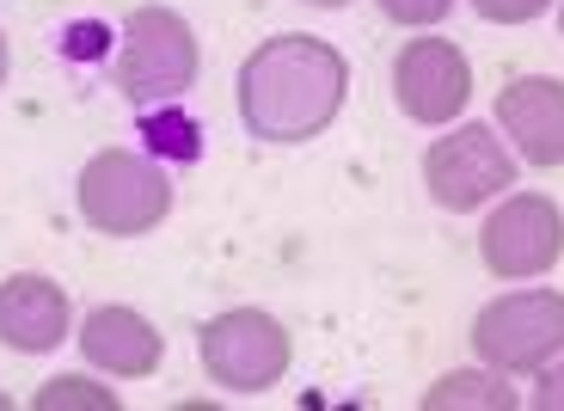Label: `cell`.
<instances>
[{
	"mask_svg": "<svg viewBox=\"0 0 564 411\" xmlns=\"http://www.w3.org/2000/svg\"><path fill=\"white\" fill-rule=\"evenodd\" d=\"M344 93H350L344 56L307 31H282L258 43L240 68V117L270 148H295L332 129V117L344 111Z\"/></svg>",
	"mask_w": 564,
	"mask_h": 411,
	"instance_id": "cell-1",
	"label": "cell"
},
{
	"mask_svg": "<svg viewBox=\"0 0 564 411\" xmlns=\"http://www.w3.org/2000/svg\"><path fill=\"white\" fill-rule=\"evenodd\" d=\"M197 86V31L172 7H135L117 43V93L129 105H178Z\"/></svg>",
	"mask_w": 564,
	"mask_h": 411,
	"instance_id": "cell-2",
	"label": "cell"
},
{
	"mask_svg": "<svg viewBox=\"0 0 564 411\" xmlns=\"http://www.w3.org/2000/svg\"><path fill=\"white\" fill-rule=\"evenodd\" d=\"M74 203H80L86 227H99L111 240H135V234H154L172 215V179L129 148H105L80 166Z\"/></svg>",
	"mask_w": 564,
	"mask_h": 411,
	"instance_id": "cell-3",
	"label": "cell"
},
{
	"mask_svg": "<svg viewBox=\"0 0 564 411\" xmlns=\"http://www.w3.org/2000/svg\"><path fill=\"white\" fill-rule=\"evenodd\" d=\"M473 350L497 375H540L552 356H564V295L558 289H516L479 307Z\"/></svg>",
	"mask_w": 564,
	"mask_h": 411,
	"instance_id": "cell-4",
	"label": "cell"
},
{
	"mask_svg": "<svg viewBox=\"0 0 564 411\" xmlns=\"http://www.w3.org/2000/svg\"><path fill=\"white\" fill-rule=\"evenodd\" d=\"M203 369H209L215 387L227 393H270V387L289 375V332L282 320H270L264 307H227L215 313L197 338Z\"/></svg>",
	"mask_w": 564,
	"mask_h": 411,
	"instance_id": "cell-5",
	"label": "cell"
},
{
	"mask_svg": "<svg viewBox=\"0 0 564 411\" xmlns=\"http://www.w3.org/2000/svg\"><path fill=\"white\" fill-rule=\"evenodd\" d=\"M423 185L454 215L485 209L491 197L516 191V154L491 136V123H460L454 136L430 142V154H423Z\"/></svg>",
	"mask_w": 564,
	"mask_h": 411,
	"instance_id": "cell-6",
	"label": "cell"
},
{
	"mask_svg": "<svg viewBox=\"0 0 564 411\" xmlns=\"http://www.w3.org/2000/svg\"><path fill=\"white\" fill-rule=\"evenodd\" d=\"M479 258L491 277L503 283H528V277H546L564 258V209L540 191H516L491 209L479 234Z\"/></svg>",
	"mask_w": 564,
	"mask_h": 411,
	"instance_id": "cell-7",
	"label": "cell"
},
{
	"mask_svg": "<svg viewBox=\"0 0 564 411\" xmlns=\"http://www.w3.org/2000/svg\"><path fill=\"white\" fill-rule=\"evenodd\" d=\"M393 99L411 123H454L473 99V68H466L460 43L448 37H417L393 62Z\"/></svg>",
	"mask_w": 564,
	"mask_h": 411,
	"instance_id": "cell-8",
	"label": "cell"
},
{
	"mask_svg": "<svg viewBox=\"0 0 564 411\" xmlns=\"http://www.w3.org/2000/svg\"><path fill=\"white\" fill-rule=\"evenodd\" d=\"M497 123L528 166H564V80L516 74L497 93Z\"/></svg>",
	"mask_w": 564,
	"mask_h": 411,
	"instance_id": "cell-9",
	"label": "cell"
},
{
	"mask_svg": "<svg viewBox=\"0 0 564 411\" xmlns=\"http://www.w3.org/2000/svg\"><path fill=\"white\" fill-rule=\"evenodd\" d=\"M68 338V289L37 277V270H19L0 283V344L19 356H43Z\"/></svg>",
	"mask_w": 564,
	"mask_h": 411,
	"instance_id": "cell-10",
	"label": "cell"
},
{
	"mask_svg": "<svg viewBox=\"0 0 564 411\" xmlns=\"http://www.w3.org/2000/svg\"><path fill=\"white\" fill-rule=\"evenodd\" d=\"M80 356L93 369L117 375V381H141L160 369L166 338L154 332V320H141L135 307H93L80 326Z\"/></svg>",
	"mask_w": 564,
	"mask_h": 411,
	"instance_id": "cell-11",
	"label": "cell"
},
{
	"mask_svg": "<svg viewBox=\"0 0 564 411\" xmlns=\"http://www.w3.org/2000/svg\"><path fill=\"white\" fill-rule=\"evenodd\" d=\"M423 405L430 411H448V405H485V411H516V393H509L503 381L491 375H442L430 393H423Z\"/></svg>",
	"mask_w": 564,
	"mask_h": 411,
	"instance_id": "cell-12",
	"label": "cell"
},
{
	"mask_svg": "<svg viewBox=\"0 0 564 411\" xmlns=\"http://www.w3.org/2000/svg\"><path fill=\"white\" fill-rule=\"evenodd\" d=\"M68 405H86V411H117V393H105V387L80 381V375H62V381H50L37 393V411H68Z\"/></svg>",
	"mask_w": 564,
	"mask_h": 411,
	"instance_id": "cell-13",
	"label": "cell"
},
{
	"mask_svg": "<svg viewBox=\"0 0 564 411\" xmlns=\"http://www.w3.org/2000/svg\"><path fill=\"white\" fill-rule=\"evenodd\" d=\"M552 0H473V13L491 19V25H528V19H540Z\"/></svg>",
	"mask_w": 564,
	"mask_h": 411,
	"instance_id": "cell-14",
	"label": "cell"
},
{
	"mask_svg": "<svg viewBox=\"0 0 564 411\" xmlns=\"http://www.w3.org/2000/svg\"><path fill=\"white\" fill-rule=\"evenodd\" d=\"M448 7L454 0H381V13L393 19V25H442Z\"/></svg>",
	"mask_w": 564,
	"mask_h": 411,
	"instance_id": "cell-15",
	"label": "cell"
},
{
	"mask_svg": "<svg viewBox=\"0 0 564 411\" xmlns=\"http://www.w3.org/2000/svg\"><path fill=\"white\" fill-rule=\"evenodd\" d=\"M534 411H564V363L552 356L540 369V387H534Z\"/></svg>",
	"mask_w": 564,
	"mask_h": 411,
	"instance_id": "cell-16",
	"label": "cell"
},
{
	"mask_svg": "<svg viewBox=\"0 0 564 411\" xmlns=\"http://www.w3.org/2000/svg\"><path fill=\"white\" fill-rule=\"evenodd\" d=\"M0 86H7V31H0Z\"/></svg>",
	"mask_w": 564,
	"mask_h": 411,
	"instance_id": "cell-17",
	"label": "cell"
},
{
	"mask_svg": "<svg viewBox=\"0 0 564 411\" xmlns=\"http://www.w3.org/2000/svg\"><path fill=\"white\" fill-rule=\"evenodd\" d=\"M307 7H350V0H307Z\"/></svg>",
	"mask_w": 564,
	"mask_h": 411,
	"instance_id": "cell-18",
	"label": "cell"
},
{
	"mask_svg": "<svg viewBox=\"0 0 564 411\" xmlns=\"http://www.w3.org/2000/svg\"><path fill=\"white\" fill-rule=\"evenodd\" d=\"M558 25H564V7H558Z\"/></svg>",
	"mask_w": 564,
	"mask_h": 411,
	"instance_id": "cell-19",
	"label": "cell"
}]
</instances>
